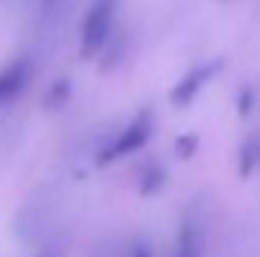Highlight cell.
I'll use <instances>...</instances> for the list:
<instances>
[{"label": "cell", "instance_id": "cell-2", "mask_svg": "<svg viewBox=\"0 0 260 257\" xmlns=\"http://www.w3.org/2000/svg\"><path fill=\"white\" fill-rule=\"evenodd\" d=\"M151 130H154V118H151L148 109H142L127 127L109 142V148L100 151L97 164H109V160H118V157H127V154H133V151H139V148L151 139Z\"/></svg>", "mask_w": 260, "mask_h": 257}, {"label": "cell", "instance_id": "cell-4", "mask_svg": "<svg viewBox=\"0 0 260 257\" xmlns=\"http://www.w3.org/2000/svg\"><path fill=\"white\" fill-rule=\"evenodd\" d=\"M30 82V61L27 58H15L12 64L0 70V106L12 103Z\"/></svg>", "mask_w": 260, "mask_h": 257}, {"label": "cell", "instance_id": "cell-7", "mask_svg": "<svg viewBox=\"0 0 260 257\" xmlns=\"http://www.w3.org/2000/svg\"><path fill=\"white\" fill-rule=\"evenodd\" d=\"M70 97H73V82H70V79H58V82L49 85V91H46V97H43V106H46V109H61Z\"/></svg>", "mask_w": 260, "mask_h": 257}, {"label": "cell", "instance_id": "cell-8", "mask_svg": "<svg viewBox=\"0 0 260 257\" xmlns=\"http://www.w3.org/2000/svg\"><path fill=\"white\" fill-rule=\"evenodd\" d=\"M197 142H200L197 133H182V136L176 139V154H179V157H191L197 151Z\"/></svg>", "mask_w": 260, "mask_h": 257}, {"label": "cell", "instance_id": "cell-9", "mask_svg": "<svg viewBox=\"0 0 260 257\" xmlns=\"http://www.w3.org/2000/svg\"><path fill=\"white\" fill-rule=\"evenodd\" d=\"M236 106H239V112H242V115H248V112H251V88H245V91L239 94Z\"/></svg>", "mask_w": 260, "mask_h": 257}, {"label": "cell", "instance_id": "cell-6", "mask_svg": "<svg viewBox=\"0 0 260 257\" xmlns=\"http://www.w3.org/2000/svg\"><path fill=\"white\" fill-rule=\"evenodd\" d=\"M164 185H167V173L160 170V164L148 160V164L142 167V173H139V194H142V197H154Z\"/></svg>", "mask_w": 260, "mask_h": 257}, {"label": "cell", "instance_id": "cell-10", "mask_svg": "<svg viewBox=\"0 0 260 257\" xmlns=\"http://www.w3.org/2000/svg\"><path fill=\"white\" fill-rule=\"evenodd\" d=\"M130 257H151V248H148L145 242H136V245L130 248Z\"/></svg>", "mask_w": 260, "mask_h": 257}, {"label": "cell", "instance_id": "cell-3", "mask_svg": "<svg viewBox=\"0 0 260 257\" xmlns=\"http://www.w3.org/2000/svg\"><path fill=\"white\" fill-rule=\"evenodd\" d=\"M218 61H209V64H197L191 67L176 85H173V91H170V103L176 106V109H185V106H191L194 103V97L203 91V85L218 73Z\"/></svg>", "mask_w": 260, "mask_h": 257}, {"label": "cell", "instance_id": "cell-5", "mask_svg": "<svg viewBox=\"0 0 260 257\" xmlns=\"http://www.w3.org/2000/svg\"><path fill=\"white\" fill-rule=\"evenodd\" d=\"M173 257H200V230L191 218L182 221L179 236H176V254Z\"/></svg>", "mask_w": 260, "mask_h": 257}, {"label": "cell", "instance_id": "cell-11", "mask_svg": "<svg viewBox=\"0 0 260 257\" xmlns=\"http://www.w3.org/2000/svg\"><path fill=\"white\" fill-rule=\"evenodd\" d=\"M46 257H52V254H46Z\"/></svg>", "mask_w": 260, "mask_h": 257}, {"label": "cell", "instance_id": "cell-1", "mask_svg": "<svg viewBox=\"0 0 260 257\" xmlns=\"http://www.w3.org/2000/svg\"><path fill=\"white\" fill-rule=\"evenodd\" d=\"M118 0H94L82 18V58H97L112 34Z\"/></svg>", "mask_w": 260, "mask_h": 257}]
</instances>
